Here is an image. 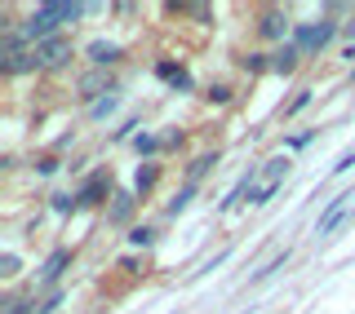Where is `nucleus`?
<instances>
[{
	"label": "nucleus",
	"mask_w": 355,
	"mask_h": 314,
	"mask_svg": "<svg viewBox=\"0 0 355 314\" xmlns=\"http://www.w3.org/2000/svg\"><path fill=\"white\" fill-rule=\"evenodd\" d=\"M0 275H5V279H14V275H18V257H14V252L0 257Z\"/></svg>",
	"instance_id": "nucleus-17"
},
{
	"label": "nucleus",
	"mask_w": 355,
	"mask_h": 314,
	"mask_svg": "<svg viewBox=\"0 0 355 314\" xmlns=\"http://www.w3.org/2000/svg\"><path fill=\"white\" fill-rule=\"evenodd\" d=\"M133 147H138L142 155H151V151H160V142H155L151 133H138V138H133Z\"/></svg>",
	"instance_id": "nucleus-15"
},
{
	"label": "nucleus",
	"mask_w": 355,
	"mask_h": 314,
	"mask_svg": "<svg viewBox=\"0 0 355 314\" xmlns=\"http://www.w3.org/2000/svg\"><path fill=\"white\" fill-rule=\"evenodd\" d=\"M111 93V75L103 71V66H94V71H85L80 80H76V98H80V102H103V98Z\"/></svg>",
	"instance_id": "nucleus-3"
},
{
	"label": "nucleus",
	"mask_w": 355,
	"mask_h": 314,
	"mask_svg": "<svg viewBox=\"0 0 355 314\" xmlns=\"http://www.w3.org/2000/svg\"><path fill=\"white\" fill-rule=\"evenodd\" d=\"M107 195H111V173H94V177H89V182L80 186V195H76V199H80V204L89 208V204H103Z\"/></svg>",
	"instance_id": "nucleus-5"
},
{
	"label": "nucleus",
	"mask_w": 355,
	"mask_h": 314,
	"mask_svg": "<svg viewBox=\"0 0 355 314\" xmlns=\"http://www.w3.org/2000/svg\"><path fill=\"white\" fill-rule=\"evenodd\" d=\"M284 177H288V155H275V160H266L262 168H249V173H244V195H249V204H266V199L284 186Z\"/></svg>",
	"instance_id": "nucleus-1"
},
{
	"label": "nucleus",
	"mask_w": 355,
	"mask_h": 314,
	"mask_svg": "<svg viewBox=\"0 0 355 314\" xmlns=\"http://www.w3.org/2000/svg\"><path fill=\"white\" fill-rule=\"evenodd\" d=\"M209 168H218V155H200V160L191 164V173H187V177H191V186L200 182V177H205L209 173Z\"/></svg>",
	"instance_id": "nucleus-13"
},
{
	"label": "nucleus",
	"mask_w": 355,
	"mask_h": 314,
	"mask_svg": "<svg viewBox=\"0 0 355 314\" xmlns=\"http://www.w3.org/2000/svg\"><path fill=\"white\" fill-rule=\"evenodd\" d=\"M76 204H80V199H76V195H53V208H58V212H71Z\"/></svg>",
	"instance_id": "nucleus-20"
},
{
	"label": "nucleus",
	"mask_w": 355,
	"mask_h": 314,
	"mask_svg": "<svg viewBox=\"0 0 355 314\" xmlns=\"http://www.w3.org/2000/svg\"><path fill=\"white\" fill-rule=\"evenodd\" d=\"M244 66H249V71H262L266 62H262V53H249V58H244Z\"/></svg>",
	"instance_id": "nucleus-23"
},
{
	"label": "nucleus",
	"mask_w": 355,
	"mask_h": 314,
	"mask_svg": "<svg viewBox=\"0 0 355 314\" xmlns=\"http://www.w3.org/2000/svg\"><path fill=\"white\" fill-rule=\"evenodd\" d=\"M333 31H338V27H333L329 18H324V22H302V27L293 31V44H297L302 53H315V49H324V44L333 40Z\"/></svg>",
	"instance_id": "nucleus-2"
},
{
	"label": "nucleus",
	"mask_w": 355,
	"mask_h": 314,
	"mask_svg": "<svg viewBox=\"0 0 355 314\" xmlns=\"http://www.w3.org/2000/svg\"><path fill=\"white\" fill-rule=\"evenodd\" d=\"M71 261V252H53L49 261H44V270H40V284H53V279L62 275V266Z\"/></svg>",
	"instance_id": "nucleus-11"
},
{
	"label": "nucleus",
	"mask_w": 355,
	"mask_h": 314,
	"mask_svg": "<svg viewBox=\"0 0 355 314\" xmlns=\"http://www.w3.org/2000/svg\"><path fill=\"white\" fill-rule=\"evenodd\" d=\"M85 53H89V62H94V66H103V71H107L111 62H120V58H125V49H120L116 40H94Z\"/></svg>",
	"instance_id": "nucleus-6"
},
{
	"label": "nucleus",
	"mask_w": 355,
	"mask_h": 314,
	"mask_svg": "<svg viewBox=\"0 0 355 314\" xmlns=\"http://www.w3.org/2000/svg\"><path fill=\"white\" fill-rule=\"evenodd\" d=\"M0 314H36V306L22 301V297H5V301H0Z\"/></svg>",
	"instance_id": "nucleus-12"
},
{
	"label": "nucleus",
	"mask_w": 355,
	"mask_h": 314,
	"mask_svg": "<svg viewBox=\"0 0 355 314\" xmlns=\"http://www.w3.org/2000/svg\"><path fill=\"white\" fill-rule=\"evenodd\" d=\"M351 31H355V22H351Z\"/></svg>",
	"instance_id": "nucleus-24"
},
{
	"label": "nucleus",
	"mask_w": 355,
	"mask_h": 314,
	"mask_svg": "<svg viewBox=\"0 0 355 314\" xmlns=\"http://www.w3.org/2000/svg\"><path fill=\"white\" fill-rule=\"evenodd\" d=\"M297 58H302V49H297V44H284L280 53H275V62H271V71H280V75H288L297 66Z\"/></svg>",
	"instance_id": "nucleus-10"
},
{
	"label": "nucleus",
	"mask_w": 355,
	"mask_h": 314,
	"mask_svg": "<svg viewBox=\"0 0 355 314\" xmlns=\"http://www.w3.org/2000/svg\"><path fill=\"white\" fill-rule=\"evenodd\" d=\"M129 239H133V243H138V248H147V243H155V234H151L147 226H138V230H133V234H129Z\"/></svg>",
	"instance_id": "nucleus-19"
},
{
	"label": "nucleus",
	"mask_w": 355,
	"mask_h": 314,
	"mask_svg": "<svg viewBox=\"0 0 355 314\" xmlns=\"http://www.w3.org/2000/svg\"><path fill=\"white\" fill-rule=\"evenodd\" d=\"M133 217V195H125V190H120V195H111V208H107V221L111 226H125V221Z\"/></svg>",
	"instance_id": "nucleus-9"
},
{
	"label": "nucleus",
	"mask_w": 355,
	"mask_h": 314,
	"mask_svg": "<svg viewBox=\"0 0 355 314\" xmlns=\"http://www.w3.org/2000/svg\"><path fill=\"white\" fill-rule=\"evenodd\" d=\"M258 31L266 40H284L288 36V14H284V9H266L262 22H258Z\"/></svg>",
	"instance_id": "nucleus-7"
},
{
	"label": "nucleus",
	"mask_w": 355,
	"mask_h": 314,
	"mask_svg": "<svg viewBox=\"0 0 355 314\" xmlns=\"http://www.w3.org/2000/svg\"><path fill=\"white\" fill-rule=\"evenodd\" d=\"M36 58H40V71H58V66H67V58H71V40L67 36H49L36 44Z\"/></svg>",
	"instance_id": "nucleus-4"
},
{
	"label": "nucleus",
	"mask_w": 355,
	"mask_h": 314,
	"mask_svg": "<svg viewBox=\"0 0 355 314\" xmlns=\"http://www.w3.org/2000/svg\"><path fill=\"white\" fill-rule=\"evenodd\" d=\"M107 111H116V98H111V93L103 98V102H94V116H107Z\"/></svg>",
	"instance_id": "nucleus-22"
},
{
	"label": "nucleus",
	"mask_w": 355,
	"mask_h": 314,
	"mask_svg": "<svg viewBox=\"0 0 355 314\" xmlns=\"http://www.w3.org/2000/svg\"><path fill=\"white\" fill-rule=\"evenodd\" d=\"M155 186V168L147 164V168H138V190H151Z\"/></svg>",
	"instance_id": "nucleus-18"
},
{
	"label": "nucleus",
	"mask_w": 355,
	"mask_h": 314,
	"mask_svg": "<svg viewBox=\"0 0 355 314\" xmlns=\"http://www.w3.org/2000/svg\"><path fill=\"white\" fill-rule=\"evenodd\" d=\"M347 199H355V195H338L329 204V212L320 217V226H315V234H329V230H338L342 226V217H347Z\"/></svg>",
	"instance_id": "nucleus-8"
},
{
	"label": "nucleus",
	"mask_w": 355,
	"mask_h": 314,
	"mask_svg": "<svg viewBox=\"0 0 355 314\" xmlns=\"http://www.w3.org/2000/svg\"><path fill=\"white\" fill-rule=\"evenodd\" d=\"M155 71H160L164 80H178V84H187V71H182V66H173V62H160Z\"/></svg>",
	"instance_id": "nucleus-14"
},
{
	"label": "nucleus",
	"mask_w": 355,
	"mask_h": 314,
	"mask_svg": "<svg viewBox=\"0 0 355 314\" xmlns=\"http://www.w3.org/2000/svg\"><path fill=\"white\" fill-rule=\"evenodd\" d=\"M205 98H209V102H231V89H227V84H209Z\"/></svg>",
	"instance_id": "nucleus-16"
},
{
	"label": "nucleus",
	"mask_w": 355,
	"mask_h": 314,
	"mask_svg": "<svg viewBox=\"0 0 355 314\" xmlns=\"http://www.w3.org/2000/svg\"><path fill=\"white\" fill-rule=\"evenodd\" d=\"M58 306H62V297H58V293H53V297H44V301H40V306H36V314H53V310H58Z\"/></svg>",
	"instance_id": "nucleus-21"
}]
</instances>
